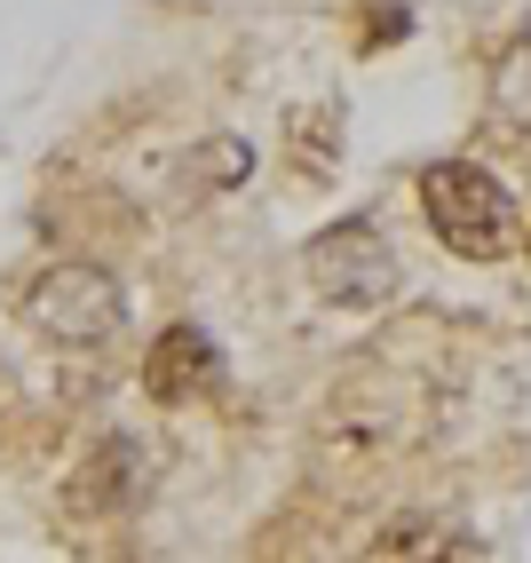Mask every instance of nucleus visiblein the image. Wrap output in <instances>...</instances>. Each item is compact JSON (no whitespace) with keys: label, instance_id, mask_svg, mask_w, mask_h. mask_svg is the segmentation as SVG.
<instances>
[{"label":"nucleus","instance_id":"6","mask_svg":"<svg viewBox=\"0 0 531 563\" xmlns=\"http://www.w3.org/2000/svg\"><path fill=\"white\" fill-rule=\"evenodd\" d=\"M491 111H500L516 135H531V32L500 56V71H491Z\"/></svg>","mask_w":531,"mask_h":563},{"label":"nucleus","instance_id":"3","mask_svg":"<svg viewBox=\"0 0 531 563\" xmlns=\"http://www.w3.org/2000/svg\"><path fill=\"white\" fill-rule=\"evenodd\" d=\"M301 271H310V286L325 294V302H341V310H373V302H389V294H397V254L357 214L333 222V231H318L310 254H301Z\"/></svg>","mask_w":531,"mask_h":563},{"label":"nucleus","instance_id":"4","mask_svg":"<svg viewBox=\"0 0 531 563\" xmlns=\"http://www.w3.org/2000/svg\"><path fill=\"white\" fill-rule=\"evenodd\" d=\"M143 389L159 405H182V397H214L222 389V350L207 325H167L143 357Z\"/></svg>","mask_w":531,"mask_h":563},{"label":"nucleus","instance_id":"2","mask_svg":"<svg viewBox=\"0 0 531 563\" xmlns=\"http://www.w3.org/2000/svg\"><path fill=\"white\" fill-rule=\"evenodd\" d=\"M24 318L41 325L48 342H64V350H96L103 333H120L128 294H120V278H111V271H96V262H56V271L32 278Z\"/></svg>","mask_w":531,"mask_h":563},{"label":"nucleus","instance_id":"7","mask_svg":"<svg viewBox=\"0 0 531 563\" xmlns=\"http://www.w3.org/2000/svg\"><path fill=\"white\" fill-rule=\"evenodd\" d=\"M429 548H461V555H476V540H452L444 523H429V516H405L397 532L373 540V555H429Z\"/></svg>","mask_w":531,"mask_h":563},{"label":"nucleus","instance_id":"1","mask_svg":"<svg viewBox=\"0 0 531 563\" xmlns=\"http://www.w3.org/2000/svg\"><path fill=\"white\" fill-rule=\"evenodd\" d=\"M421 214H429V231L461 254V262H500V254L523 246L516 191L491 167H468V159H436L421 175Z\"/></svg>","mask_w":531,"mask_h":563},{"label":"nucleus","instance_id":"5","mask_svg":"<svg viewBox=\"0 0 531 563\" xmlns=\"http://www.w3.org/2000/svg\"><path fill=\"white\" fill-rule=\"evenodd\" d=\"M143 500V453H135V437H103L88 468L71 476V516H120Z\"/></svg>","mask_w":531,"mask_h":563}]
</instances>
